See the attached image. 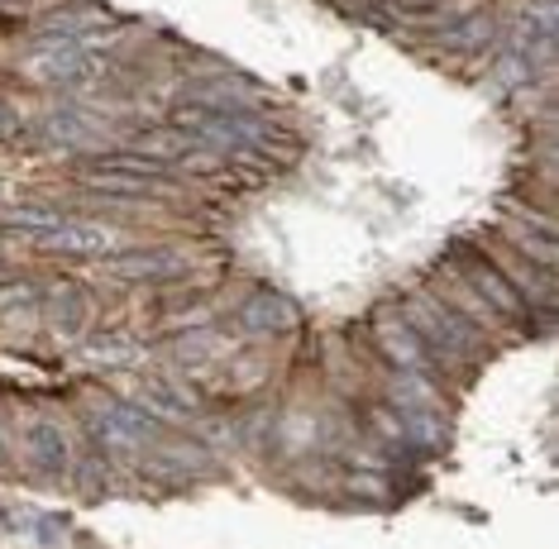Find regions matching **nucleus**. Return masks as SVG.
<instances>
[{
    "label": "nucleus",
    "mask_w": 559,
    "mask_h": 549,
    "mask_svg": "<svg viewBox=\"0 0 559 549\" xmlns=\"http://www.w3.org/2000/svg\"><path fill=\"white\" fill-rule=\"evenodd\" d=\"M130 153L148 163H163V168H192V172H211L221 168L225 158H235V153L206 144V139L177 130V124H154V130H134L130 134Z\"/></svg>",
    "instance_id": "obj_3"
},
{
    "label": "nucleus",
    "mask_w": 559,
    "mask_h": 549,
    "mask_svg": "<svg viewBox=\"0 0 559 549\" xmlns=\"http://www.w3.org/2000/svg\"><path fill=\"white\" fill-rule=\"evenodd\" d=\"M96 420H100V435L110 444H144L158 430V416L144 411V406H130V402H106L96 411Z\"/></svg>",
    "instance_id": "obj_11"
},
{
    "label": "nucleus",
    "mask_w": 559,
    "mask_h": 549,
    "mask_svg": "<svg viewBox=\"0 0 559 549\" xmlns=\"http://www.w3.org/2000/svg\"><path fill=\"white\" fill-rule=\"evenodd\" d=\"M173 124L206 144L225 148V153H239L249 139L263 134V124L253 120V110H225V106H201V100H177L173 106Z\"/></svg>",
    "instance_id": "obj_5"
},
{
    "label": "nucleus",
    "mask_w": 559,
    "mask_h": 549,
    "mask_svg": "<svg viewBox=\"0 0 559 549\" xmlns=\"http://www.w3.org/2000/svg\"><path fill=\"white\" fill-rule=\"evenodd\" d=\"M139 344L134 339H96V344H86V359L92 363H110V368H130L139 363Z\"/></svg>",
    "instance_id": "obj_20"
},
{
    "label": "nucleus",
    "mask_w": 559,
    "mask_h": 549,
    "mask_svg": "<svg viewBox=\"0 0 559 549\" xmlns=\"http://www.w3.org/2000/svg\"><path fill=\"white\" fill-rule=\"evenodd\" d=\"M402 321L426 339L430 354H444V359H474L478 354V330L460 311H450L440 297H430V291H412L406 297Z\"/></svg>",
    "instance_id": "obj_2"
},
{
    "label": "nucleus",
    "mask_w": 559,
    "mask_h": 549,
    "mask_svg": "<svg viewBox=\"0 0 559 549\" xmlns=\"http://www.w3.org/2000/svg\"><path fill=\"white\" fill-rule=\"evenodd\" d=\"M24 454H29V464L39 468V474H62V468L72 464L68 435H62L58 426H48V420H34V426H24Z\"/></svg>",
    "instance_id": "obj_13"
},
{
    "label": "nucleus",
    "mask_w": 559,
    "mask_h": 549,
    "mask_svg": "<svg viewBox=\"0 0 559 549\" xmlns=\"http://www.w3.org/2000/svg\"><path fill=\"white\" fill-rule=\"evenodd\" d=\"M48 315H53V330L58 335H82V325H86V311H92V306H86V291L78 287V283H58L53 291H48Z\"/></svg>",
    "instance_id": "obj_16"
},
{
    "label": "nucleus",
    "mask_w": 559,
    "mask_h": 549,
    "mask_svg": "<svg viewBox=\"0 0 559 549\" xmlns=\"http://www.w3.org/2000/svg\"><path fill=\"white\" fill-rule=\"evenodd\" d=\"M488 38H492V20L488 15H468V20L444 29V48H483Z\"/></svg>",
    "instance_id": "obj_19"
},
{
    "label": "nucleus",
    "mask_w": 559,
    "mask_h": 549,
    "mask_svg": "<svg viewBox=\"0 0 559 549\" xmlns=\"http://www.w3.org/2000/svg\"><path fill=\"white\" fill-rule=\"evenodd\" d=\"M44 134L53 139V144H68V148H96L100 144V124L82 110H48Z\"/></svg>",
    "instance_id": "obj_15"
},
{
    "label": "nucleus",
    "mask_w": 559,
    "mask_h": 549,
    "mask_svg": "<svg viewBox=\"0 0 559 549\" xmlns=\"http://www.w3.org/2000/svg\"><path fill=\"white\" fill-rule=\"evenodd\" d=\"M44 29L53 34V38H78V44H100L110 29H116V20L106 15V10H96V5H62L53 10V15L44 20Z\"/></svg>",
    "instance_id": "obj_10"
},
{
    "label": "nucleus",
    "mask_w": 559,
    "mask_h": 549,
    "mask_svg": "<svg viewBox=\"0 0 559 549\" xmlns=\"http://www.w3.org/2000/svg\"><path fill=\"white\" fill-rule=\"evenodd\" d=\"M512 244L526 253V259H536L540 267H555V229L550 225H516L512 229Z\"/></svg>",
    "instance_id": "obj_18"
},
{
    "label": "nucleus",
    "mask_w": 559,
    "mask_h": 549,
    "mask_svg": "<svg viewBox=\"0 0 559 549\" xmlns=\"http://www.w3.org/2000/svg\"><path fill=\"white\" fill-rule=\"evenodd\" d=\"M144 402L154 416H173V420L197 411V397L187 387H177V382H144Z\"/></svg>",
    "instance_id": "obj_17"
},
{
    "label": "nucleus",
    "mask_w": 559,
    "mask_h": 549,
    "mask_svg": "<svg viewBox=\"0 0 559 549\" xmlns=\"http://www.w3.org/2000/svg\"><path fill=\"white\" fill-rule=\"evenodd\" d=\"M10 225L24 229L34 244L58 249V253H100V259H106V253L116 249V239H120L116 229H106V225L68 220V215L44 211V206H20V211H10Z\"/></svg>",
    "instance_id": "obj_1"
},
{
    "label": "nucleus",
    "mask_w": 559,
    "mask_h": 549,
    "mask_svg": "<svg viewBox=\"0 0 559 549\" xmlns=\"http://www.w3.org/2000/svg\"><path fill=\"white\" fill-rule=\"evenodd\" d=\"M239 325H245L249 335H287V330L297 325V306L287 297H277V291H253V297L239 306Z\"/></svg>",
    "instance_id": "obj_12"
},
{
    "label": "nucleus",
    "mask_w": 559,
    "mask_h": 549,
    "mask_svg": "<svg viewBox=\"0 0 559 549\" xmlns=\"http://www.w3.org/2000/svg\"><path fill=\"white\" fill-rule=\"evenodd\" d=\"M24 72L44 86H58V92H86L100 76V58L78 38H53V44L24 62Z\"/></svg>",
    "instance_id": "obj_6"
},
{
    "label": "nucleus",
    "mask_w": 559,
    "mask_h": 549,
    "mask_svg": "<svg viewBox=\"0 0 559 549\" xmlns=\"http://www.w3.org/2000/svg\"><path fill=\"white\" fill-rule=\"evenodd\" d=\"M39 301V287L24 283V277H5L0 283V315H15V311H29Z\"/></svg>",
    "instance_id": "obj_21"
},
{
    "label": "nucleus",
    "mask_w": 559,
    "mask_h": 549,
    "mask_svg": "<svg viewBox=\"0 0 559 549\" xmlns=\"http://www.w3.org/2000/svg\"><path fill=\"white\" fill-rule=\"evenodd\" d=\"M444 0H388V10H397V15H436Z\"/></svg>",
    "instance_id": "obj_22"
},
{
    "label": "nucleus",
    "mask_w": 559,
    "mask_h": 549,
    "mask_svg": "<svg viewBox=\"0 0 559 549\" xmlns=\"http://www.w3.org/2000/svg\"><path fill=\"white\" fill-rule=\"evenodd\" d=\"M187 100H201V106H225V110H253L259 86L239 82V76H201V82H192V96H187Z\"/></svg>",
    "instance_id": "obj_14"
},
{
    "label": "nucleus",
    "mask_w": 559,
    "mask_h": 549,
    "mask_svg": "<svg viewBox=\"0 0 559 549\" xmlns=\"http://www.w3.org/2000/svg\"><path fill=\"white\" fill-rule=\"evenodd\" d=\"M454 263H460V277H464V283L492 306V315H507V321H516L521 311H531V301L521 297L512 283H507L502 267L492 263L483 249H474V244H454Z\"/></svg>",
    "instance_id": "obj_7"
},
{
    "label": "nucleus",
    "mask_w": 559,
    "mask_h": 549,
    "mask_svg": "<svg viewBox=\"0 0 559 549\" xmlns=\"http://www.w3.org/2000/svg\"><path fill=\"white\" fill-rule=\"evenodd\" d=\"M373 339H378V349H383V359H388L392 368H397V373L430 378V368H436V354L426 349V339L416 335V330L406 325L397 311H383V315H378Z\"/></svg>",
    "instance_id": "obj_8"
},
{
    "label": "nucleus",
    "mask_w": 559,
    "mask_h": 549,
    "mask_svg": "<svg viewBox=\"0 0 559 549\" xmlns=\"http://www.w3.org/2000/svg\"><path fill=\"white\" fill-rule=\"evenodd\" d=\"M20 134V115L10 100H0V139H15Z\"/></svg>",
    "instance_id": "obj_23"
},
{
    "label": "nucleus",
    "mask_w": 559,
    "mask_h": 549,
    "mask_svg": "<svg viewBox=\"0 0 559 549\" xmlns=\"http://www.w3.org/2000/svg\"><path fill=\"white\" fill-rule=\"evenodd\" d=\"M78 177L92 191H106V196H173V191H177L173 177L158 172V163L130 158V153L86 163V168H78Z\"/></svg>",
    "instance_id": "obj_4"
},
{
    "label": "nucleus",
    "mask_w": 559,
    "mask_h": 549,
    "mask_svg": "<svg viewBox=\"0 0 559 549\" xmlns=\"http://www.w3.org/2000/svg\"><path fill=\"white\" fill-rule=\"evenodd\" d=\"M182 267H187L182 253H173V249H134V253L106 259V273L124 277V283H163V277H177Z\"/></svg>",
    "instance_id": "obj_9"
}]
</instances>
